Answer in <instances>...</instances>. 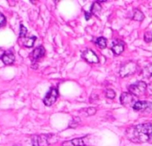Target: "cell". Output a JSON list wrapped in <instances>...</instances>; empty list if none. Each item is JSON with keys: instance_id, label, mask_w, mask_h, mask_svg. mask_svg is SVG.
<instances>
[{"instance_id": "6da1fadb", "label": "cell", "mask_w": 152, "mask_h": 146, "mask_svg": "<svg viewBox=\"0 0 152 146\" xmlns=\"http://www.w3.org/2000/svg\"><path fill=\"white\" fill-rule=\"evenodd\" d=\"M125 136L132 142L152 143V123L147 122L131 126L126 128Z\"/></svg>"}, {"instance_id": "7a4b0ae2", "label": "cell", "mask_w": 152, "mask_h": 146, "mask_svg": "<svg viewBox=\"0 0 152 146\" xmlns=\"http://www.w3.org/2000/svg\"><path fill=\"white\" fill-rule=\"evenodd\" d=\"M138 70V64L133 61H129L123 63L119 69V75L121 78H126L133 75Z\"/></svg>"}, {"instance_id": "3957f363", "label": "cell", "mask_w": 152, "mask_h": 146, "mask_svg": "<svg viewBox=\"0 0 152 146\" xmlns=\"http://www.w3.org/2000/svg\"><path fill=\"white\" fill-rule=\"evenodd\" d=\"M128 91L133 96L140 97L147 92V84L144 81H137L128 86Z\"/></svg>"}, {"instance_id": "277c9868", "label": "cell", "mask_w": 152, "mask_h": 146, "mask_svg": "<svg viewBox=\"0 0 152 146\" xmlns=\"http://www.w3.org/2000/svg\"><path fill=\"white\" fill-rule=\"evenodd\" d=\"M58 96H59L58 89L55 87H52L49 89V91L47 93V95H45V97L43 99V103L46 106H51L56 102Z\"/></svg>"}, {"instance_id": "5b68a950", "label": "cell", "mask_w": 152, "mask_h": 146, "mask_svg": "<svg viewBox=\"0 0 152 146\" xmlns=\"http://www.w3.org/2000/svg\"><path fill=\"white\" fill-rule=\"evenodd\" d=\"M51 134H38L31 136V146H48Z\"/></svg>"}, {"instance_id": "8992f818", "label": "cell", "mask_w": 152, "mask_h": 146, "mask_svg": "<svg viewBox=\"0 0 152 146\" xmlns=\"http://www.w3.org/2000/svg\"><path fill=\"white\" fill-rule=\"evenodd\" d=\"M132 108L136 111L148 112L152 109V103L148 101H136Z\"/></svg>"}, {"instance_id": "52a82bcc", "label": "cell", "mask_w": 152, "mask_h": 146, "mask_svg": "<svg viewBox=\"0 0 152 146\" xmlns=\"http://www.w3.org/2000/svg\"><path fill=\"white\" fill-rule=\"evenodd\" d=\"M82 58L88 63H99V56L91 49H85L82 53Z\"/></svg>"}, {"instance_id": "ba28073f", "label": "cell", "mask_w": 152, "mask_h": 146, "mask_svg": "<svg viewBox=\"0 0 152 146\" xmlns=\"http://www.w3.org/2000/svg\"><path fill=\"white\" fill-rule=\"evenodd\" d=\"M87 137L88 136L86 135V136H83V137L73 138L72 140L64 141L62 142V146H88L89 143L85 142Z\"/></svg>"}, {"instance_id": "9c48e42d", "label": "cell", "mask_w": 152, "mask_h": 146, "mask_svg": "<svg viewBox=\"0 0 152 146\" xmlns=\"http://www.w3.org/2000/svg\"><path fill=\"white\" fill-rule=\"evenodd\" d=\"M120 102L125 107H132V105L134 104L136 101L134 99V96L132 94H130L129 92L128 93L124 92V93H122L120 96Z\"/></svg>"}, {"instance_id": "30bf717a", "label": "cell", "mask_w": 152, "mask_h": 146, "mask_svg": "<svg viewBox=\"0 0 152 146\" xmlns=\"http://www.w3.org/2000/svg\"><path fill=\"white\" fill-rule=\"evenodd\" d=\"M111 51L113 52V53L115 55H120L121 53H123V52L124 51V43L122 40H115L112 43V46L110 47Z\"/></svg>"}, {"instance_id": "8fae6325", "label": "cell", "mask_w": 152, "mask_h": 146, "mask_svg": "<svg viewBox=\"0 0 152 146\" xmlns=\"http://www.w3.org/2000/svg\"><path fill=\"white\" fill-rule=\"evenodd\" d=\"M45 54V48L43 46H39L37 48H35L33 50V52L31 53V60L32 61H39L40 58H42Z\"/></svg>"}, {"instance_id": "7c38bea8", "label": "cell", "mask_w": 152, "mask_h": 146, "mask_svg": "<svg viewBox=\"0 0 152 146\" xmlns=\"http://www.w3.org/2000/svg\"><path fill=\"white\" fill-rule=\"evenodd\" d=\"M15 54H14V53H13L11 50L7 51L6 53H5V55H4L3 58H2L3 62H4L5 64H7V65H10V64L14 63V62H15Z\"/></svg>"}, {"instance_id": "4fadbf2b", "label": "cell", "mask_w": 152, "mask_h": 146, "mask_svg": "<svg viewBox=\"0 0 152 146\" xmlns=\"http://www.w3.org/2000/svg\"><path fill=\"white\" fill-rule=\"evenodd\" d=\"M94 43L96 44V46L100 48V49H104L107 47V40L106 38L104 37H99L97 38L95 40H94Z\"/></svg>"}, {"instance_id": "5bb4252c", "label": "cell", "mask_w": 152, "mask_h": 146, "mask_svg": "<svg viewBox=\"0 0 152 146\" xmlns=\"http://www.w3.org/2000/svg\"><path fill=\"white\" fill-rule=\"evenodd\" d=\"M142 76L145 79H149L152 77V63L146 65L142 69Z\"/></svg>"}, {"instance_id": "9a60e30c", "label": "cell", "mask_w": 152, "mask_h": 146, "mask_svg": "<svg viewBox=\"0 0 152 146\" xmlns=\"http://www.w3.org/2000/svg\"><path fill=\"white\" fill-rule=\"evenodd\" d=\"M144 18H145V16L140 9H138V8L134 9L133 14H132V20L137 21V22H142L144 20Z\"/></svg>"}, {"instance_id": "2e32d148", "label": "cell", "mask_w": 152, "mask_h": 146, "mask_svg": "<svg viewBox=\"0 0 152 146\" xmlns=\"http://www.w3.org/2000/svg\"><path fill=\"white\" fill-rule=\"evenodd\" d=\"M101 5L98 2V1H96V2H94L93 4H92V6H91V14L93 15H97V14H99V12H101Z\"/></svg>"}, {"instance_id": "e0dca14e", "label": "cell", "mask_w": 152, "mask_h": 146, "mask_svg": "<svg viewBox=\"0 0 152 146\" xmlns=\"http://www.w3.org/2000/svg\"><path fill=\"white\" fill-rule=\"evenodd\" d=\"M36 39H37V38L34 37V36H33V37H30V38H26L23 39V46H24L25 47L30 48V47H32V46H33V45H34Z\"/></svg>"}, {"instance_id": "ac0fdd59", "label": "cell", "mask_w": 152, "mask_h": 146, "mask_svg": "<svg viewBox=\"0 0 152 146\" xmlns=\"http://www.w3.org/2000/svg\"><path fill=\"white\" fill-rule=\"evenodd\" d=\"M105 95H106V97L108 98V99H114V98L115 97V95H116V93H115L113 89L108 88V89H107V90L105 91Z\"/></svg>"}, {"instance_id": "d6986e66", "label": "cell", "mask_w": 152, "mask_h": 146, "mask_svg": "<svg viewBox=\"0 0 152 146\" xmlns=\"http://www.w3.org/2000/svg\"><path fill=\"white\" fill-rule=\"evenodd\" d=\"M27 35V28L24 27L23 24L20 25V34H19V37L21 38H24Z\"/></svg>"}, {"instance_id": "ffe728a7", "label": "cell", "mask_w": 152, "mask_h": 146, "mask_svg": "<svg viewBox=\"0 0 152 146\" xmlns=\"http://www.w3.org/2000/svg\"><path fill=\"white\" fill-rule=\"evenodd\" d=\"M143 39H144V41L146 42V43H151L152 42V32H150V31H148V32H146L145 34H144V36H143Z\"/></svg>"}, {"instance_id": "44dd1931", "label": "cell", "mask_w": 152, "mask_h": 146, "mask_svg": "<svg viewBox=\"0 0 152 146\" xmlns=\"http://www.w3.org/2000/svg\"><path fill=\"white\" fill-rule=\"evenodd\" d=\"M80 121H81V119H76V118H74V119L70 122V124H69V127H76V126H77L79 125Z\"/></svg>"}, {"instance_id": "7402d4cb", "label": "cell", "mask_w": 152, "mask_h": 146, "mask_svg": "<svg viewBox=\"0 0 152 146\" xmlns=\"http://www.w3.org/2000/svg\"><path fill=\"white\" fill-rule=\"evenodd\" d=\"M84 111L86 112V114L88 116H92V115H94L97 112V109L94 108V107H91V108H88V109L84 110Z\"/></svg>"}, {"instance_id": "603a6c76", "label": "cell", "mask_w": 152, "mask_h": 146, "mask_svg": "<svg viewBox=\"0 0 152 146\" xmlns=\"http://www.w3.org/2000/svg\"><path fill=\"white\" fill-rule=\"evenodd\" d=\"M5 24H6V18L4 17L3 14H0V28H1Z\"/></svg>"}, {"instance_id": "cb8c5ba5", "label": "cell", "mask_w": 152, "mask_h": 146, "mask_svg": "<svg viewBox=\"0 0 152 146\" xmlns=\"http://www.w3.org/2000/svg\"><path fill=\"white\" fill-rule=\"evenodd\" d=\"M91 15H92V14H91V12H85V19H86L87 21L91 19Z\"/></svg>"}, {"instance_id": "d4e9b609", "label": "cell", "mask_w": 152, "mask_h": 146, "mask_svg": "<svg viewBox=\"0 0 152 146\" xmlns=\"http://www.w3.org/2000/svg\"><path fill=\"white\" fill-rule=\"evenodd\" d=\"M5 53H6V52H5L3 49L0 48V59H2V58H3V56L5 55Z\"/></svg>"}]
</instances>
